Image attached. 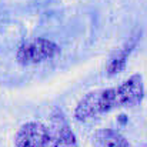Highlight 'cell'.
<instances>
[{
  "label": "cell",
  "instance_id": "3",
  "mask_svg": "<svg viewBox=\"0 0 147 147\" xmlns=\"http://www.w3.org/2000/svg\"><path fill=\"white\" fill-rule=\"evenodd\" d=\"M45 147H79L76 134L71 131L69 123L60 111H57L51 117L49 136Z\"/></svg>",
  "mask_w": 147,
  "mask_h": 147
},
{
  "label": "cell",
  "instance_id": "1",
  "mask_svg": "<svg viewBox=\"0 0 147 147\" xmlns=\"http://www.w3.org/2000/svg\"><path fill=\"white\" fill-rule=\"evenodd\" d=\"M143 97V77L137 73L117 87L94 90L83 96L74 109V117L77 121H89L114 109L137 106L142 103Z\"/></svg>",
  "mask_w": 147,
  "mask_h": 147
},
{
  "label": "cell",
  "instance_id": "5",
  "mask_svg": "<svg viewBox=\"0 0 147 147\" xmlns=\"http://www.w3.org/2000/svg\"><path fill=\"white\" fill-rule=\"evenodd\" d=\"M94 147H131L129 140L113 129H100L93 136Z\"/></svg>",
  "mask_w": 147,
  "mask_h": 147
},
{
  "label": "cell",
  "instance_id": "6",
  "mask_svg": "<svg viewBox=\"0 0 147 147\" xmlns=\"http://www.w3.org/2000/svg\"><path fill=\"white\" fill-rule=\"evenodd\" d=\"M134 47V43H129L126 45L124 47H121L120 50H117L109 60V64H107V73L110 76L113 74H117V73H121L126 67V63H127V59L131 53V50Z\"/></svg>",
  "mask_w": 147,
  "mask_h": 147
},
{
  "label": "cell",
  "instance_id": "4",
  "mask_svg": "<svg viewBox=\"0 0 147 147\" xmlns=\"http://www.w3.org/2000/svg\"><path fill=\"white\" fill-rule=\"evenodd\" d=\"M49 127L40 121H27L20 126L14 136L16 147H45Z\"/></svg>",
  "mask_w": 147,
  "mask_h": 147
},
{
  "label": "cell",
  "instance_id": "2",
  "mask_svg": "<svg viewBox=\"0 0 147 147\" xmlns=\"http://www.w3.org/2000/svg\"><path fill=\"white\" fill-rule=\"evenodd\" d=\"M59 53L60 47L54 42L45 37H37L19 46L16 51V60L23 66H30L50 60L56 57Z\"/></svg>",
  "mask_w": 147,
  "mask_h": 147
}]
</instances>
